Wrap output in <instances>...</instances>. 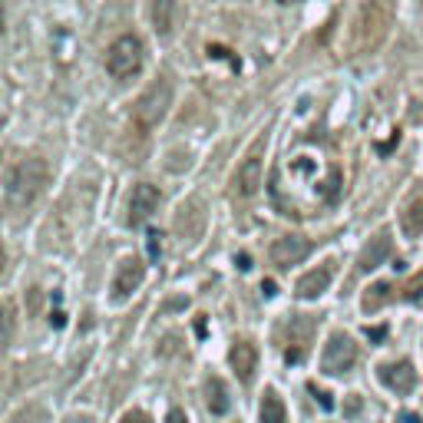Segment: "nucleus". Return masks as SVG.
<instances>
[{
    "label": "nucleus",
    "instance_id": "f257e3e1",
    "mask_svg": "<svg viewBox=\"0 0 423 423\" xmlns=\"http://www.w3.org/2000/svg\"><path fill=\"white\" fill-rule=\"evenodd\" d=\"M50 179V166L43 162V159H23L14 172H10V179H7V205L20 212V208H27V205L37 202V195L43 192V185Z\"/></svg>",
    "mask_w": 423,
    "mask_h": 423
},
{
    "label": "nucleus",
    "instance_id": "f03ea898",
    "mask_svg": "<svg viewBox=\"0 0 423 423\" xmlns=\"http://www.w3.org/2000/svg\"><path fill=\"white\" fill-rule=\"evenodd\" d=\"M169 106H172V83H169L166 76H159V80L149 83V90L139 96V103H136V110H132L136 129H143V132L156 129L162 123V116L169 112Z\"/></svg>",
    "mask_w": 423,
    "mask_h": 423
},
{
    "label": "nucleus",
    "instance_id": "7ed1b4c3",
    "mask_svg": "<svg viewBox=\"0 0 423 423\" xmlns=\"http://www.w3.org/2000/svg\"><path fill=\"white\" fill-rule=\"evenodd\" d=\"M390 14H394L390 0H370L367 7L361 10V17L354 20V40H357V47H361V50L377 47V43L387 37Z\"/></svg>",
    "mask_w": 423,
    "mask_h": 423
},
{
    "label": "nucleus",
    "instance_id": "20e7f679",
    "mask_svg": "<svg viewBox=\"0 0 423 423\" xmlns=\"http://www.w3.org/2000/svg\"><path fill=\"white\" fill-rule=\"evenodd\" d=\"M143 40L132 37V34H123V37L112 40L110 53H106V70H110L112 80H129L143 70Z\"/></svg>",
    "mask_w": 423,
    "mask_h": 423
},
{
    "label": "nucleus",
    "instance_id": "39448f33",
    "mask_svg": "<svg viewBox=\"0 0 423 423\" xmlns=\"http://www.w3.org/2000/svg\"><path fill=\"white\" fill-rule=\"evenodd\" d=\"M354 364H357V344L348 334H331V341L324 344V354H321V370L324 374H348Z\"/></svg>",
    "mask_w": 423,
    "mask_h": 423
},
{
    "label": "nucleus",
    "instance_id": "423d86ee",
    "mask_svg": "<svg viewBox=\"0 0 423 423\" xmlns=\"http://www.w3.org/2000/svg\"><path fill=\"white\" fill-rule=\"evenodd\" d=\"M159 208V189L149 182H139L132 189V195H129V215L126 221L136 228V225H143L146 219H152V212Z\"/></svg>",
    "mask_w": 423,
    "mask_h": 423
},
{
    "label": "nucleus",
    "instance_id": "0eeeda50",
    "mask_svg": "<svg viewBox=\"0 0 423 423\" xmlns=\"http://www.w3.org/2000/svg\"><path fill=\"white\" fill-rule=\"evenodd\" d=\"M271 261L278 268H291V265H301L304 258L311 255V241L301 239V235H281V239L271 245Z\"/></svg>",
    "mask_w": 423,
    "mask_h": 423
},
{
    "label": "nucleus",
    "instance_id": "6e6552de",
    "mask_svg": "<svg viewBox=\"0 0 423 423\" xmlns=\"http://www.w3.org/2000/svg\"><path fill=\"white\" fill-rule=\"evenodd\" d=\"M146 278V265L139 258H123L119 268H116V278H112V298L116 301H126Z\"/></svg>",
    "mask_w": 423,
    "mask_h": 423
},
{
    "label": "nucleus",
    "instance_id": "1a4fd4ad",
    "mask_svg": "<svg viewBox=\"0 0 423 423\" xmlns=\"http://www.w3.org/2000/svg\"><path fill=\"white\" fill-rule=\"evenodd\" d=\"M377 377H380V384L387 390H394V394H410L413 387H417V370L410 361H394V364H380L377 367Z\"/></svg>",
    "mask_w": 423,
    "mask_h": 423
},
{
    "label": "nucleus",
    "instance_id": "9d476101",
    "mask_svg": "<svg viewBox=\"0 0 423 423\" xmlns=\"http://www.w3.org/2000/svg\"><path fill=\"white\" fill-rule=\"evenodd\" d=\"M228 361H232V370L239 374L241 384H252V377H255L258 370V348L252 341H235L232 350H228Z\"/></svg>",
    "mask_w": 423,
    "mask_h": 423
},
{
    "label": "nucleus",
    "instance_id": "9b49d317",
    "mask_svg": "<svg viewBox=\"0 0 423 423\" xmlns=\"http://www.w3.org/2000/svg\"><path fill=\"white\" fill-rule=\"evenodd\" d=\"M390 252H394V241H390V232H377L374 239L361 248V255H357V268L361 271H374L377 265H384L387 258H390Z\"/></svg>",
    "mask_w": 423,
    "mask_h": 423
},
{
    "label": "nucleus",
    "instance_id": "f8f14e48",
    "mask_svg": "<svg viewBox=\"0 0 423 423\" xmlns=\"http://www.w3.org/2000/svg\"><path fill=\"white\" fill-rule=\"evenodd\" d=\"M334 278V265L328 261V265H317V268H311L308 275L298 278V298H321L324 291H328V285H331Z\"/></svg>",
    "mask_w": 423,
    "mask_h": 423
},
{
    "label": "nucleus",
    "instance_id": "ddd939ff",
    "mask_svg": "<svg viewBox=\"0 0 423 423\" xmlns=\"http://www.w3.org/2000/svg\"><path fill=\"white\" fill-rule=\"evenodd\" d=\"M258 185H261V159H258V152H252L235 172V192L241 199H252L258 192Z\"/></svg>",
    "mask_w": 423,
    "mask_h": 423
},
{
    "label": "nucleus",
    "instance_id": "4468645a",
    "mask_svg": "<svg viewBox=\"0 0 423 423\" xmlns=\"http://www.w3.org/2000/svg\"><path fill=\"white\" fill-rule=\"evenodd\" d=\"M202 225H205L202 202H199V199H189V202L179 208V215H176V228H179V235H182V239H195V235L202 232Z\"/></svg>",
    "mask_w": 423,
    "mask_h": 423
},
{
    "label": "nucleus",
    "instance_id": "2eb2a0df",
    "mask_svg": "<svg viewBox=\"0 0 423 423\" xmlns=\"http://www.w3.org/2000/svg\"><path fill=\"white\" fill-rule=\"evenodd\" d=\"M205 404H208V410H212L215 417L228 413L232 397H228V387H225V380H219V377H208V380H205Z\"/></svg>",
    "mask_w": 423,
    "mask_h": 423
},
{
    "label": "nucleus",
    "instance_id": "dca6fc26",
    "mask_svg": "<svg viewBox=\"0 0 423 423\" xmlns=\"http://www.w3.org/2000/svg\"><path fill=\"white\" fill-rule=\"evenodd\" d=\"M258 417H261V423H288V410H285V400L278 397L275 390H268V394L261 397Z\"/></svg>",
    "mask_w": 423,
    "mask_h": 423
},
{
    "label": "nucleus",
    "instance_id": "f3484780",
    "mask_svg": "<svg viewBox=\"0 0 423 423\" xmlns=\"http://www.w3.org/2000/svg\"><path fill=\"white\" fill-rule=\"evenodd\" d=\"M172 14H176V3L172 0H156L152 3V23H156V30L166 37L172 34Z\"/></svg>",
    "mask_w": 423,
    "mask_h": 423
},
{
    "label": "nucleus",
    "instance_id": "a211bd4d",
    "mask_svg": "<svg viewBox=\"0 0 423 423\" xmlns=\"http://www.w3.org/2000/svg\"><path fill=\"white\" fill-rule=\"evenodd\" d=\"M400 225H404V232L410 239H417L423 232V202H410L404 208V215H400Z\"/></svg>",
    "mask_w": 423,
    "mask_h": 423
},
{
    "label": "nucleus",
    "instance_id": "6ab92c4d",
    "mask_svg": "<svg viewBox=\"0 0 423 423\" xmlns=\"http://www.w3.org/2000/svg\"><path fill=\"white\" fill-rule=\"evenodd\" d=\"M387 301H390V285L377 281V285H370L367 295H364V311H380Z\"/></svg>",
    "mask_w": 423,
    "mask_h": 423
},
{
    "label": "nucleus",
    "instance_id": "aec40b11",
    "mask_svg": "<svg viewBox=\"0 0 423 423\" xmlns=\"http://www.w3.org/2000/svg\"><path fill=\"white\" fill-rule=\"evenodd\" d=\"M14 331H17V314H14V304H0V348L10 344Z\"/></svg>",
    "mask_w": 423,
    "mask_h": 423
},
{
    "label": "nucleus",
    "instance_id": "412c9836",
    "mask_svg": "<svg viewBox=\"0 0 423 423\" xmlns=\"http://www.w3.org/2000/svg\"><path fill=\"white\" fill-rule=\"evenodd\" d=\"M10 423H47V410L43 407H23Z\"/></svg>",
    "mask_w": 423,
    "mask_h": 423
},
{
    "label": "nucleus",
    "instance_id": "4be33fe9",
    "mask_svg": "<svg viewBox=\"0 0 423 423\" xmlns=\"http://www.w3.org/2000/svg\"><path fill=\"white\" fill-rule=\"evenodd\" d=\"M404 298H407V301H423V271L410 278V285H407Z\"/></svg>",
    "mask_w": 423,
    "mask_h": 423
},
{
    "label": "nucleus",
    "instance_id": "5701e85b",
    "mask_svg": "<svg viewBox=\"0 0 423 423\" xmlns=\"http://www.w3.org/2000/svg\"><path fill=\"white\" fill-rule=\"evenodd\" d=\"M162 235H159V232H149V255L152 258H159V248H162Z\"/></svg>",
    "mask_w": 423,
    "mask_h": 423
},
{
    "label": "nucleus",
    "instance_id": "b1692460",
    "mask_svg": "<svg viewBox=\"0 0 423 423\" xmlns=\"http://www.w3.org/2000/svg\"><path fill=\"white\" fill-rule=\"evenodd\" d=\"M364 334H367L370 341H384V337H387V328H367Z\"/></svg>",
    "mask_w": 423,
    "mask_h": 423
},
{
    "label": "nucleus",
    "instance_id": "393cba45",
    "mask_svg": "<svg viewBox=\"0 0 423 423\" xmlns=\"http://www.w3.org/2000/svg\"><path fill=\"white\" fill-rule=\"evenodd\" d=\"M166 423H189V420H185V413H182V410H169Z\"/></svg>",
    "mask_w": 423,
    "mask_h": 423
},
{
    "label": "nucleus",
    "instance_id": "a878e982",
    "mask_svg": "<svg viewBox=\"0 0 423 423\" xmlns=\"http://www.w3.org/2000/svg\"><path fill=\"white\" fill-rule=\"evenodd\" d=\"M314 394H317V400H321V407H334V400H331V397H328V394H321L317 387H314Z\"/></svg>",
    "mask_w": 423,
    "mask_h": 423
},
{
    "label": "nucleus",
    "instance_id": "bb28decb",
    "mask_svg": "<svg viewBox=\"0 0 423 423\" xmlns=\"http://www.w3.org/2000/svg\"><path fill=\"white\" fill-rule=\"evenodd\" d=\"M50 321H53V328H63V324H67V314H63V311H56L53 317H50Z\"/></svg>",
    "mask_w": 423,
    "mask_h": 423
},
{
    "label": "nucleus",
    "instance_id": "cd10ccee",
    "mask_svg": "<svg viewBox=\"0 0 423 423\" xmlns=\"http://www.w3.org/2000/svg\"><path fill=\"white\" fill-rule=\"evenodd\" d=\"M239 268H241V271H248V268H252V258H248V255H239Z\"/></svg>",
    "mask_w": 423,
    "mask_h": 423
},
{
    "label": "nucleus",
    "instance_id": "c85d7f7f",
    "mask_svg": "<svg viewBox=\"0 0 423 423\" xmlns=\"http://www.w3.org/2000/svg\"><path fill=\"white\" fill-rule=\"evenodd\" d=\"M261 291H265V298H271V295H275V281H265V285H261Z\"/></svg>",
    "mask_w": 423,
    "mask_h": 423
},
{
    "label": "nucleus",
    "instance_id": "c756f323",
    "mask_svg": "<svg viewBox=\"0 0 423 423\" xmlns=\"http://www.w3.org/2000/svg\"><path fill=\"white\" fill-rule=\"evenodd\" d=\"M3 23H7V14H3V0H0V34H3Z\"/></svg>",
    "mask_w": 423,
    "mask_h": 423
},
{
    "label": "nucleus",
    "instance_id": "7c9ffc66",
    "mask_svg": "<svg viewBox=\"0 0 423 423\" xmlns=\"http://www.w3.org/2000/svg\"><path fill=\"white\" fill-rule=\"evenodd\" d=\"M67 423H93V420H90V417H70Z\"/></svg>",
    "mask_w": 423,
    "mask_h": 423
},
{
    "label": "nucleus",
    "instance_id": "2f4dec72",
    "mask_svg": "<svg viewBox=\"0 0 423 423\" xmlns=\"http://www.w3.org/2000/svg\"><path fill=\"white\" fill-rule=\"evenodd\" d=\"M3 265H7V255H3V248H0V275H3Z\"/></svg>",
    "mask_w": 423,
    "mask_h": 423
},
{
    "label": "nucleus",
    "instance_id": "473e14b6",
    "mask_svg": "<svg viewBox=\"0 0 423 423\" xmlns=\"http://www.w3.org/2000/svg\"><path fill=\"white\" fill-rule=\"evenodd\" d=\"M278 3H298V0H278Z\"/></svg>",
    "mask_w": 423,
    "mask_h": 423
}]
</instances>
